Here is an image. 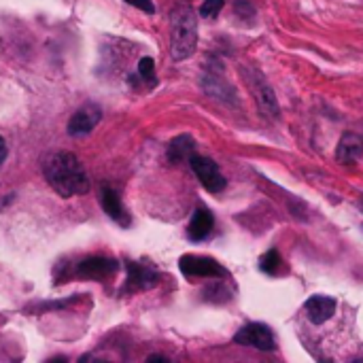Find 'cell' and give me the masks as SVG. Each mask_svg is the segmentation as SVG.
Returning <instances> with one entry per match:
<instances>
[{"mask_svg": "<svg viewBox=\"0 0 363 363\" xmlns=\"http://www.w3.org/2000/svg\"><path fill=\"white\" fill-rule=\"evenodd\" d=\"M43 173L47 183L58 191L62 198H72V195H83L90 191L88 173L75 153L58 151L49 155L45 159Z\"/></svg>", "mask_w": 363, "mask_h": 363, "instance_id": "6da1fadb", "label": "cell"}, {"mask_svg": "<svg viewBox=\"0 0 363 363\" xmlns=\"http://www.w3.org/2000/svg\"><path fill=\"white\" fill-rule=\"evenodd\" d=\"M100 202H102L104 213H106L110 219H113V221H117L119 226L128 228L130 223H132V219H130L128 210L124 208V204H121V200H119V195H117V191H115V189L104 187V189H102V193H100Z\"/></svg>", "mask_w": 363, "mask_h": 363, "instance_id": "8fae6325", "label": "cell"}, {"mask_svg": "<svg viewBox=\"0 0 363 363\" xmlns=\"http://www.w3.org/2000/svg\"><path fill=\"white\" fill-rule=\"evenodd\" d=\"M102 119V110L100 106L96 104H86V106H81L77 113L70 117L68 121V134L72 136H83V134H90L98 121Z\"/></svg>", "mask_w": 363, "mask_h": 363, "instance_id": "52a82bcc", "label": "cell"}, {"mask_svg": "<svg viewBox=\"0 0 363 363\" xmlns=\"http://www.w3.org/2000/svg\"><path fill=\"white\" fill-rule=\"evenodd\" d=\"M253 96L257 100V106L264 115L268 117H278V113H281V108H278V100L272 92V88L268 86V83H264L262 79L257 83H253Z\"/></svg>", "mask_w": 363, "mask_h": 363, "instance_id": "4fadbf2b", "label": "cell"}, {"mask_svg": "<svg viewBox=\"0 0 363 363\" xmlns=\"http://www.w3.org/2000/svg\"><path fill=\"white\" fill-rule=\"evenodd\" d=\"M202 90L208 94V96H215V98H221V100H226V102H234V90L230 83L223 79V70L221 66L217 64V70H208L204 72L202 77Z\"/></svg>", "mask_w": 363, "mask_h": 363, "instance_id": "30bf717a", "label": "cell"}, {"mask_svg": "<svg viewBox=\"0 0 363 363\" xmlns=\"http://www.w3.org/2000/svg\"><path fill=\"white\" fill-rule=\"evenodd\" d=\"M363 155V141L353 134V132H346L340 143H338V149H336V159L340 164H355L359 157Z\"/></svg>", "mask_w": 363, "mask_h": 363, "instance_id": "7c38bea8", "label": "cell"}, {"mask_svg": "<svg viewBox=\"0 0 363 363\" xmlns=\"http://www.w3.org/2000/svg\"><path fill=\"white\" fill-rule=\"evenodd\" d=\"M157 278H159L157 272H153L151 268H147L143 264H136V262H130L128 264V281H126L124 291L136 293V291L151 289L157 283Z\"/></svg>", "mask_w": 363, "mask_h": 363, "instance_id": "ba28073f", "label": "cell"}, {"mask_svg": "<svg viewBox=\"0 0 363 363\" xmlns=\"http://www.w3.org/2000/svg\"><path fill=\"white\" fill-rule=\"evenodd\" d=\"M149 361H166V357H161V355H151Z\"/></svg>", "mask_w": 363, "mask_h": 363, "instance_id": "7402d4cb", "label": "cell"}, {"mask_svg": "<svg viewBox=\"0 0 363 363\" xmlns=\"http://www.w3.org/2000/svg\"><path fill=\"white\" fill-rule=\"evenodd\" d=\"M213 226H215L213 215L206 208H198V210H195V215L191 217V221H189L187 236L191 240H204L210 234Z\"/></svg>", "mask_w": 363, "mask_h": 363, "instance_id": "5bb4252c", "label": "cell"}, {"mask_svg": "<svg viewBox=\"0 0 363 363\" xmlns=\"http://www.w3.org/2000/svg\"><path fill=\"white\" fill-rule=\"evenodd\" d=\"M336 300L327 297V295H313L311 300H306L304 304V313L308 317L311 323L315 325H323L325 321H329L336 313Z\"/></svg>", "mask_w": 363, "mask_h": 363, "instance_id": "9c48e42d", "label": "cell"}, {"mask_svg": "<svg viewBox=\"0 0 363 363\" xmlns=\"http://www.w3.org/2000/svg\"><path fill=\"white\" fill-rule=\"evenodd\" d=\"M119 264L110 257H100V255H94V257H86L81 259L75 274L79 278H86V281H102V278H108L117 272Z\"/></svg>", "mask_w": 363, "mask_h": 363, "instance_id": "8992f818", "label": "cell"}, {"mask_svg": "<svg viewBox=\"0 0 363 363\" xmlns=\"http://www.w3.org/2000/svg\"><path fill=\"white\" fill-rule=\"evenodd\" d=\"M126 3L136 7V9L145 11V13H155V5L151 3V0H126Z\"/></svg>", "mask_w": 363, "mask_h": 363, "instance_id": "d6986e66", "label": "cell"}, {"mask_svg": "<svg viewBox=\"0 0 363 363\" xmlns=\"http://www.w3.org/2000/svg\"><path fill=\"white\" fill-rule=\"evenodd\" d=\"M234 342L242 344V346H253L257 351H274L276 349L274 333L264 323H248V325H244L242 329H238V333L234 336Z\"/></svg>", "mask_w": 363, "mask_h": 363, "instance_id": "3957f363", "label": "cell"}, {"mask_svg": "<svg viewBox=\"0 0 363 363\" xmlns=\"http://www.w3.org/2000/svg\"><path fill=\"white\" fill-rule=\"evenodd\" d=\"M278 266H281V255H278V251H274V248H270L268 253L259 259V268L266 274H276Z\"/></svg>", "mask_w": 363, "mask_h": 363, "instance_id": "e0dca14e", "label": "cell"}, {"mask_svg": "<svg viewBox=\"0 0 363 363\" xmlns=\"http://www.w3.org/2000/svg\"><path fill=\"white\" fill-rule=\"evenodd\" d=\"M179 268L185 276L195 278V276H204V278H217L223 276L228 278V270L223 268L219 262H215L213 257H200V255H183L179 262Z\"/></svg>", "mask_w": 363, "mask_h": 363, "instance_id": "5b68a950", "label": "cell"}, {"mask_svg": "<svg viewBox=\"0 0 363 363\" xmlns=\"http://www.w3.org/2000/svg\"><path fill=\"white\" fill-rule=\"evenodd\" d=\"M236 13L244 15V17H251V15H255V9L251 7L248 3H242V0H238V3H236Z\"/></svg>", "mask_w": 363, "mask_h": 363, "instance_id": "ffe728a7", "label": "cell"}, {"mask_svg": "<svg viewBox=\"0 0 363 363\" xmlns=\"http://www.w3.org/2000/svg\"><path fill=\"white\" fill-rule=\"evenodd\" d=\"M198 47V21L187 0H179L170 13V53L173 60L183 62Z\"/></svg>", "mask_w": 363, "mask_h": 363, "instance_id": "7a4b0ae2", "label": "cell"}, {"mask_svg": "<svg viewBox=\"0 0 363 363\" xmlns=\"http://www.w3.org/2000/svg\"><path fill=\"white\" fill-rule=\"evenodd\" d=\"M223 7H226V3H223V0H206V3L200 7V15L206 17V19H215L221 13Z\"/></svg>", "mask_w": 363, "mask_h": 363, "instance_id": "ac0fdd59", "label": "cell"}, {"mask_svg": "<svg viewBox=\"0 0 363 363\" xmlns=\"http://www.w3.org/2000/svg\"><path fill=\"white\" fill-rule=\"evenodd\" d=\"M191 153H193V138L191 136H177L168 145V159L170 161H181L185 157L189 159Z\"/></svg>", "mask_w": 363, "mask_h": 363, "instance_id": "9a60e30c", "label": "cell"}, {"mask_svg": "<svg viewBox=\"0 0 363 363\" xmlns=\"http://www.w3.org/2000/svg\"><path fill=\"white\" fill-rule=\"evenodd\" d=\"M138 77H141L147 86H155V62L153 58H143L138 62Z\"/></svg>", "mask_w": 363, "mask_h": 363, "instance_id": "2e32d148", "label": "cell"}, {"mask_svg": "<svg viewBox=\"0 0 363 363\" xmlns=\"http://www.w3.org/2000/svg\"><path fill=\"white\" fill-rule=\"evenodd\" d=\"M7 153H9V149H7V143H5V138L0 136V166L5 164V159H7Z\"/></svg>", "mask_w": 363, "mask_h": 363, "instance_id": "44dd1931", "label": "cell"}, {"mask_svg": "<svg viewBox=\"0 0 363 363\" xmlns=\"http://www.w3.org/2000/svg\"><path fill=\"white\" fill-rule=\"evenodd\" d=\"M189 164H191V168H193L195 177L200 179V183H202L208 191L217 193V191L226 189V177L221 175L219 166H217L213 159L202 157V155H198V153H191V155H189Z\"/></svg>", "mask_w": 363, "mask_h": 363, "instance_id": "277c9868", "label": "cell"}]
</instances>
